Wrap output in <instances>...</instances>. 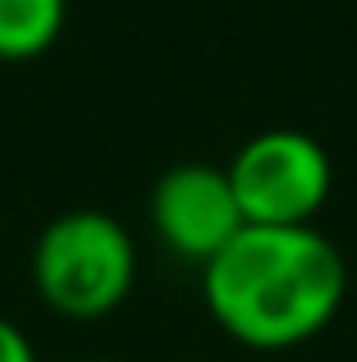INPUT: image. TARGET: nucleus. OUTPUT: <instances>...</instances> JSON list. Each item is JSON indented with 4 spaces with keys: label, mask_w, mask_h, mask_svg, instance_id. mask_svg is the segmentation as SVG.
Returning <instances> with one entry per match:
<instances>
[{
    "label": "nucleus",
    "mask_w": 357,
    "mask_h": 362,
    "mask_svg": "<svg viewBox=\"0 0 357 362\" xmlns=\"http://www.w3.org/2000/svg\"><path fill=\"white\" fill-rule=\"evenodd\" d=\"M349 266L316 225H243L202 266V298L248 349L316 339L344 308Z\"/></svg>",
    "instance_id": "obj_1"
},
{
    "label": "nucleus",
    "mask_w": 357,
    "mask_h": 362,
    "mask_svg": "<svg viewBox=\"0 0 357 362\" xmlns=\"http://www.w3.org/2000/svg\"><path fill=\"white\" fill-rule=\"evenodd\" d=\"M138 247L115 216L97 206L60 211L32 243V284L64 321H101L133 293Z\"/></svg>",
    "instance_id": "obj_2"
},
{
    "label": "nucleus",
    "mask_w": 357,
    "mask_h": 362,
    "mask_svg": "<svg viewBox=\"0 0 357 362\" xmlns=\"http://www.w3.org/2000/svg\"><path fill=\"white\" fill-rule=\"evenodd\" d=\"M224 170L248 225H316V211L334 188L330 151L298 129H266L248 138Z\"/></svg>",
    "instance_id": "obj_3"
},
{
    "label": "nucleus",
    "mask_w": 357,
    "mask_h": 362,
    "mask_svg": "<svg viewBox=\"0 0 357 362\" xmlns=\"http://www.w3.org/2000/svg\"><path fill=\"white\" fill-rule=\"evenodd\" d=\"M152 225H156V239L174 257L206 266L248 225V216H243L238 193L229 184V170L206 165V160H183V165H170L156 179Z\"/></svg>",
    "instance_id": "obj_4"
},
{
    "label": "nucleus",
    "mask_w": 357,
    "mask_h": 362,
    "mask_svg": "<svg viewBox=\"0 0 357 362\" xmlns=\"http://www.w3.org/2000/svg\"><path fill=\"white\" fill-rule=\"evenodd\" d=\"M64 0H0V60H32L64 33Z\"/></svg>",
    "instance_id": "obj_5"
},
{
    "label": "nucleus",
    "mask_w": 357,
    "mask_h": 362,
    "mask_svg": "<svg viewBox=\"0 0 357 362\" xmlns=\"http://www.w3.org/2000/svg\"><path fill=\"white\" fill-rule=\"evenodd\" d=\"M0 362H37V349L9 317H0Z\"/></svg>",
    "instance_id": "obj_6"
},
{
    "label": "nucleus",
    "mask_w": 357,
    "mask_h": 362,
    "mask_svg": "<svg viewBox=\"0 0 357 362\" xmlns=\"http://www.w3.org/2000/svg\"><path fill=\"white\" fill-rule=\"evenodd\" d=\"M83 362H106V358H83Z\"/></svg>",
    "instance_id": "obj_7"
}]
</instances>
